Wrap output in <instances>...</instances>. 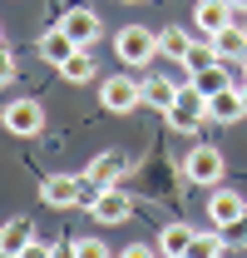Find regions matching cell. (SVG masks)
Returning <instances> with one entry per match:
<instances>
[{"instance_id": "cell-1", "label": "cell", "mask_w": 247, "mask_h": 258, "mask_svg": "<svg viewBox=\"0 0 247 258\" xmlns=\"http://www.w3.org/2000/svg\"><path fill=\"white\" fill-rule=\"evenodd\" d=\"M163 114H168V124L178 129V134H193L198 124H208V95L193 90V80H188V85H178V95H173V104Z\"/></svg>"}, {"instance_id": "cell-2", "label": "cell", "mask_w": 247, "mask_h": 258, "mask_svg": "<svg viewBox=\"0 0 247 258\" xmlns=\"http://www.w3.org/2000/svg\"><path fill=\"white\" fill-rule=\"evenodd\" d=\"M114 55H119L124 64H154V55H158V35L149 30V25H124L119 35H114Z\"/></svg>"}, {"instance_id": "cell-3", "label": "cell", "mask_w": 247, "mask_h": 258, "mask_svg": "<svg viewBox=\"0 0 247 258\" xmlns=\"http://www.w3.org/2000/svg\"><path fill=\"white\" fill-rule=\"evenodd\" d=\"M222 149H213V144H193L183 154V179L188 184H208V189H217L222 184Z\"/></svg>"}, {"instance_id": "cell-4", "label": "cell", "mask_w": 247, "mask_h": 258, "mask_svg": "<svg viewBox=\"0 0 247 258\" xmlns=\"http://www.w3.org/2000/svg\"><path fill=\"white\" fill-rule=\"evenodd\" d=\"M99 104L114 109V114L139 109V104H144V80H134V75H109V80L99 85Z\"/></svg>"}, {"instance_id": "cell-5", "label": "cell", "mask_w": 247, "mask_h": 258, "mask_svg": "<svg viewBox=\"0 0 247 258\" xmlns=\"http://www.w3.org/2000/svg\"><path fill=\"white\" fill-rule=\"evenodd\" d=\"M0 124L10 129V134H20V139H30V134L45 129V109H40V99H10L0 109Z\"/></svg>"}, {"instance_id": "cell-6", "label": "cell", "mask_w": 247, "mask_h": 258, "mask_svg": "<svg viewBox=\"0 0 247 258\" xmlns=\"http://www.w3.org/2000/svg\"><path fill=\"white\" fill-rule=\"evenodd\" d=\"M84 209H89L99 224H124V219L134 214V199H129L119 184H104V189H94V199L84 204Z\"/></svg>"}, {"instance_id": "cell-7", "label": "cell", "mask_w": 247, "mask_h": 258, "mask_svg": "<svg viewBox=\"0 0 247 258\" xmlns=\"http://www.w3.org/2000/svg\"><path fill=\"white\" fill-rule=\"evenodd\" d=\"M84 184H89V179L50 174V179L40 184V204H50V209H74V204H84Z\"/></svg>"}, {"instance_id": "cell-8", "label": "cell", "mask_w": 247, "mask_h": 258, "mask_svg": "<svg viewBox=\"0 0 247 258\" xmlns=\"http://www.w3.org/2000/svg\"><path fill=\"white\" fill-rule=\"evenodd\" d=\"M60 30L74 40V45H94L99 35H104V20L94 15V10H84V5H74V10H64V20H60Z\"/></svg>"}, {"instance_id": "cell-9", "label": "cell", "mask_w": 247, "mask_h": 258, "mask_svg": "<svg viewBox=\"0 0 247 258\" xmlns=\"http://www.w3.org/2000/svg\"><path fill=\"white\" fill-rule=\"evenodd\" d=\"M237 119H247L242 90H237V85H227V90L208 95V124H237Z\"/></svg>"}, {"instance_id": "cell-10", "label": "cell", "mask_w": 247, "mask_h": 258, "mask_svg": "<svg viewBox=\"0 0 247 258\" xmlns=\"http://www.w3.org/2000/svg\"><path fill=\"white\" fill-rule=\"evenodd\" d=\"M35 243V224L30 219H5L0 224V253L5 258H25Z\"/></svg>"}, {"instance_id": "cell-11", "label": "cell", "mask_w": 247, "mask_h": 258, "mask_svg": "<svg viewBox=\"0 0 247 258\" xmlns=\"http://www.w3.org/2000/svg\"><path fill=\"white\" fill-rule=\"evenodd\" d=\"M124 169H129V159H124L119 149H104V154H94V164L84 169V179H89L94 189H104V184H119Z\"/></svg>"}, {"instance_id": "cell-12", "label": "cell", "mask_w": 247, "mask_h": 258, "mask_svg": "<svg viewBox=\"0 0 247 258\" xmlns=\"http://www.w3.org/2000/svg\"><path fill=\"white\" fill-rule=\"evenodd\" d=\"M242 214H247V199H242V194H232V189H213V199H208V219H213L217 228L237 224Z\"/></svg>"}, {"instance_id": "cell-13", "label": "cell", "mask_w": 247, "mask_h": 258, "mask_svg": "<svg viewBox=\"0 0 247 258\" xmlns=\"http://www.w3.org/2000/svg\"><path fill=\"white\" fill-rule=\"evenodd\" d=\"M193 25L203 35H217L222 25H232V0H198L193 5Z\"/></svg>"}, {"instance_id": "cell-14", "label": "cell", "mask_w": 247, "mask_h": 258, "mask_svg": "<svg viewBox=\"0 0 247 258\" xmlns=\"http://www.w3.org/2000/svg\"><path fill=\"white\" fill-rule=\"evenodd\" d=\"M217 50V60H247V25H222L217 35H208Z\"/></svg>"}, {"instance_id": "cell-15", "label": "cell", "mask_w": 247, "mask_h": 258, "mask_svg": "<svg viewBox=\"0 0 247 258\" xmlns=\"http://www.w3.org/2000/svg\"><path fill=\"white\" fill-rule=\"evenodd\" d=\"M55 70H60V75H64V80H69V85H89L94 75H99V64H94L89 45H79V50H74V55H69V60H64V64H55Z\"/></svg>"}, {"instance_id": "cell-16", "label": "cell", "mask_w": 247, "mask_h": 258, "mask_svg": "<svg viewBox=\"0 0 247 258\" xmlns=\"http://www.w3.org/2000/svg\"><path fill=\"white\" fill-rule=\"evenodd\" d=\"M193 238H198V233H193L188 224H168L163 233H158V253H168V258H188V253H193Z\"/></svg>"}, {"instance_id": "cell-17", "label": "cell", "mask_w": 247, "mask_h": 258, "mask_svg": "<svg viewBox=\"0 0 247 258\" xmlns=\"http://www.w3.org/2000/svg\"><path fill=\"white\" fill-rule=\"evenodd\" d=\"M74 50H79V45H74V40H69V35L60 30V25L40 35V60H50V64H64L69 55H74Z\"/></svg>"}, {"instance_id": "cell-18", "label": "cell", "mask_w": 247, "mask_h": 258, "mask_svg": "<svg viewBox=\"0 0 247 258\" xmlns=\"http://www.w3.org/2000/svg\"><path fill=\"white\" fill-rule=\"evenodd\" d=\"M188 80H193V90L217 95V90H227V85H232V70H227V60H217V64H208V70H193Z\"/></svg>"}, {"instance_id": "cell-19", "label": "cell", "mask_w": 247, "mask_h": 258, "mask_svg": "<svg viewBox=\"0 0 247 258\" xmlns=\"http://www.w3.org/2000/svg\"><path fill=\"white\" fill-rule=\"evenodd\" d=\"M188 45H193V40H188V30H183V25H168V30H158V55H168V60H178V64H183Z\"/></svg>"}, {"instance_id": "cell-20", "label": "cell", "mask_w": 247, "mask_h": 258, "mask_svg": "<svg viewBox=\"0 0 247 258\" xmlns=\"http://www.w3.org/2000/svg\"><path fill=\"white\" fill-rule=\"evenodd\" d=\"M173 95H178V85H173V80H163V75L144 80V104H154V109H168V104H173Z\"/></svg>"}, {"instance_id": "cell-21", "label": "cell", "mask_w": 247, "mask_h": 258, "mask_svg": "<svg viewBox=\"0 0 247 258\" xmlns=\"http://www.w3.org/2000/svg\"><path fill=\"white\" fill-rule=\"evenodd\" d=\"M227 248H232V243H227V233H222V228H208V233H198V238H193V253H203V258H217V253H227Z\"/></svg>"}, {"instance_id": "cell-22", "label": "cell", "mask_w": 247, "mask_h": 258, "mask_svg": "<svg viewBox=\"0 0 247 258\" xmlns=\"http://www.w3.org/2000/svg\"><path fill=\"white\" fill-rule=\"evenodd\" d=\"M208 64H217L213 40H208V45H188V55H183V70H188V75H193V70H208Z\"/></svg>"}, {"instance_id": "cell-23", "label": "cell", "mask_w": 247, "mask_h": 258, "mask_svg": "<svg viewBox=\"0 0 247 258\" xmlns=\"http://www.w3.org/2000/svg\"><path fill=\"white\" fill-rule=\"evenodd\" d=\"M69 253H79V258H104V253H109V243H99V238H74V243H69Z\"/></svg>"}, {"instance_id": "cell-24", "label": "cell", "mask_w": 247, "mask_h": 258, "mask_svg": "<svg viewBox=\"0 0 247 258\" xmlns=\"http://www.w3.org/2000/svg\"><path fill=\"white\" fill-rule=\"evenodd\" d=\"M222 233H227V243H232V248H247V214L237 219V224H227Z\"/></svg>"}, {"instance_id": "cell-25", "label": "cell", "mask_w": 247, "mask_h": 258, "mask_svg": "<svg viewBox=\"0 0 247 258\" xmlns=\"http://www.w3.org/2000/svg\"><path fill=\"white\" fill-rule=\"evenodd\" d=\"M10 80H15V55L0 45V85H10Z\"/></svg>"}, {"instance_id": "cell-26", "label": "cell", "mask_w": 247, "mask_h": 258, "mask_svg": "<svg viewBox=\"0 0 247 258\" xmlns=\"http://www.w3.org/2000/svg\"><path fill=\"white\" fill-rule=\"evenodd\" d=\"M154 248H158V243H154ZM154 248H149V243H129L124 253H129V258H149V253H154Z\"/></svg>"}, {"instance_id": "cell-27", "label": "cell", "mask_w": 247, "mask_h": 258, "mask_svg": "<svg viewBox=\"0 0 247 258\" xmlns=\"http://www.w3.org/2000/svg\"><path fill=\"white\" fill-rule=\"evenodd\" d=\"M237 90H242V109H247V80H242V85H237Z\"/></svg>"}, {"instance_id": "cell-28", "label": "cell", "mask_w": 247, "mask_h": 258, "mask_svg": "<svg viewBox=\"0 0 247 258\" xmlns=\"http://www.w3.org/2000/svg\"><path fill=\"white\" fill-rule=\"evenodd\" d=\"M232 10H247V0H232Z\"/></svg>"}, {"instance_id": "cell-29", "label": "cell", "mask_w": 247, "mask_h": 258, "mask_svg": "<svg viewBox=\"0 0 247 258\" xmlns=\"http://www.w3.org/2000/svg\"><path fill=\"white\" fill-rule=\"evenodd\" d=\"M242 80H247V60H242Z\"/></svg>"}, {"instance_id": "cell-30", "label": "cell", "mask_w": 247, "mask_h": 258, "mask_svg": "<svg viewBox=\"0 0 247 258\" xmlns=\"http://www.w3.org/2000/svg\"><path fill=\"white\" fill-rule=\"evenodd\" d=\"M242 25H247V20H242Z\"/></svg>"}]
</instances>
